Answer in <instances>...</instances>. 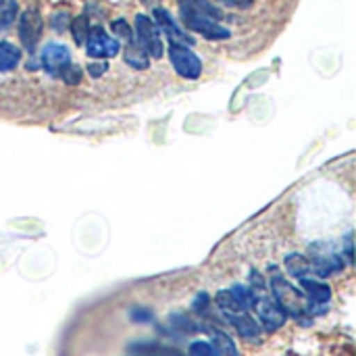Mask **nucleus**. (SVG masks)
Instances as JSON below:
<instances>
[{"mask_svg": "<svg viewBox=\"0 0 356 356\" xmlns=\"http://www.w3.org/2000/svg\"><path fill=\"white\" fill-rule=\"evenodd\" d=\"M81 77H83V71H81V67L75 65V63H69V65L60 71V75H58V79H63L67 86H79V83H81Z\"/></svg>", "mask_w": 356, "mask_h": 356, "instance_id": "4be33fe9", "label": "nucleus"}, {"mask_svg": "<svg viewBox=\"0 0 356 356\" xmlns=\"http://www.w3.org/2000/svg\"><path fill=\"white\" fill-rule=\"evenodd\" d=\"M123 58L125 63L136 69V71H146L150 67V56L146 54V50L136 42V38L131 42L125 44V50H123Z\"/></svg>", "mask_w": 356, "mask_h": 356, "instance_id": "ddd939ff", "label": "nucleus"}, {"mask_svg": "<svg viewBox=\"0 0 356 356\" xmlns=\"http://www.w3.org/2000/svg\"><path fill=\"white\" fill-rule=\"evenodd\" d=\"M42 29H44V21H42L40 10H35V8L23 10V15L19 19V40L27 52L35 50V46L42 38Z\"/></svg>", "mask_w": 356, "mask_h": 356, "instance_id": "0eeeda50", "label": "nucleus"}, {"mask_svg": "<svg viewBox=\"0 0 356 356\" xmlns=\"http://www.w3.org/2000/svg\"><path fill=\"white\" fill-rule=\"evenodd\" d=\"M209 334H211V340H213V346L221 353L223 356H240L238 353V346L236 342L221 330H215V327H207Z\"/></svg>", "mask_w": 356, "mask_h": 356, "instance_id": "dca6fc26", "label": "nucleus"}, {"mask_svg": "<svg viewBox=\"0 0 356 356\" xmlns=\"http://www.w3.org/2000/svg\"><path fill=\"white\" fill-rule=\"evenodd\" d=\"M252 292H254V290H252ZM263 292H265V290L254 292V307H252V309L257 311V317H259L263 330L269 332V334H273V332H277V330L286 323L288 315L282 311V307L275 302L273 296H267V294H263Z\"/></svg>", "mask_w": 356, "mask_h": 356, "instance_id": "39448f33", "label": "nucleus"}, {"mask_svg": "<svg viewBox=\"0 0 356 356\" xmlns=\"http://www.w3.org/2000/svg\"><path fill=\"white\" fill-rule=\"evenodd\" d=\"M225 6H236V8H248L252 4V0H219Z\"/></svg>", "mask_w": 356, "mask_h": 356, "instance_id": "c85d7f7f", "label": "nucleus"}, {"mask_svg": "<svg viewBox=\"0 0 356 356\" xmlns=\"http://www.w3.org/2000/svg\"><path fill=\"white\" fill-rule=\"evenodd\" d=\"M65 17H67V15H58V19L54 17V21H52V25H54V29H58V31H63V29L67 27V25L63 23V19H65Z\"/></svg>", "mask_w": 356, "mask_h": 356, "instance_id": "c756f323", "label": "nucleus"}, {"mask_svg": "<svg viewBox=\"0 0 356 356\" xmlns=\"http://www.w3.org/2000/svg\"><path fill=\"white\" fill-rule=\"evenodd\" d=\"M271 292L275 302L282 307V311L294 319H302L305 315H309V300L305 296V292H300L296 286H292L284 275H273L271 277Z\"/></svg>", "mask_w": 356, "mask_h": 356, "instance_id": "f257e3e1", "label": "nucleus"}, {"mask_svg": "<svg viewBox=\"0 0 356 356\" xmlns=\"http://www.w3.org/2000/svg\"><path fill=\"white\" fill-rule=\"evenodd\" d=\"M300 288L309 300V315L315 313H323L325 305L332 300V288L327 284H323L321 280H313V277H300Z\"/></svg>", "mask_w": 356, "mask_h": 356, "instance_id": "6e6552de", "label": "nucleus"}, {"mask_svg": "<svg viewBox=\"0 0 356 356\" xmlns=\"http://www.w3.org/2000/svg\"><path fill=\"white\" fill-rule=\"evenodd\" d=\"M152 311H148V309H134L131 311V321H136V323H150L152 321Z\"/></svg>", "mask_w": 356, "mask_h": 356, "instance_id": "cd10ccee", "label": "nucleus"}, {"mask_svg": "<svg viewBox=\"0 0 356 356\" xmlns=\"http://www.w3.org/2000/svg\"><path fill=\"white\" fill-rule=\"evenodd\" d=\"M71 63V52L65 44H58V42H50L44 46L42 54H40V65L42 69L52 75V77H58L60 71Z\"/></svg>", "mask_w": 356, "mask_h": 356, "instance_id": "9d476101", "label": "nucleus"}, {"mask_svg": "<svg viewBox=\"0 0 356 356\" xmlns=\"http://www.w3.org/2000/svg\"><path fill=\"white\" fill-rule=\"evenodd\" d=\"M209 302H211L209 294H207V292H202V294H198V296H196V300H194L192 309H194L196 313H200V315H207V311H209Z\"/></svg>", "mask_w": 356, "mask_h": 356, "instance_id": "bb28decb", "label": "nucleus"}, {"mask_svg": "<svg viewBox=\"0 0 356 356\" xmlns=\"http://www.w3.org/2000/svg\"><path fill=\"white\" fill-rule=\"evenodd\" d=\"M169 58H171V65L179 77L194 81L202 75V60L198 58V54L190 46L169 44Z\"/></svg>", "mask_w": 356, "mask_h": 356, "instance_id": "20e7f679", "label": "nucleus"}, {"mask_svg": "<svg viewBox=\"0 0 356 356\" xmlns=\"http://www.w3.org/2000/svg\"><path fill=\"white\" fill-rule=\"evenodd\" d=\"M134 38L146 50V54L150 58H161L165 54V46H163V40H161V31H159V27L154 25V21L148 15H138L136 17Z\"/></svg>", "mask_w": 356, "mask_h": 356, "instance_id": "7ed1b4c3", "label": "nucleus"}, {"mask_svg": "<svg viewBox=\"0 0 356 356\" xmlns=\"http://www.w3.org/2000/svg\"><path fill=\"white\" fill-rule=\"evenodd\" d=\"M69 27H71V35H73L75 44H77V46H83L86 40H88V33H90V29H92L88 17H86V15L75 17V19L69 23Z\"/></svg>", "mask_w": 356, "mask_h": 356, "instance_id": "a211bd4d", "label": "nucleus"}, {"mask_svg": "<svg viewBox=\"0 0 356 356\" xmlns=\"http://www.w3.org/2000/svg\"><path fill=\"white\" fill-rule=\"evenodd\" d=\"M190 356H223L211 342H204V340H196L190 344L188 348Z\"/></svg>", "mask_w": 356, "mask_h": 356, "instance_id": "393cba45", "label": "nucleus"}, {"mask_svg": "<svg viewBox=\"0 0 356 356\" xmlns=\"http://www.w3.org/2000/svg\"><path fill=\"white\" fill-rule=\"evenodd\" d=\"M136 356H144V355H136Z\"/></svg>", "mask_w": 356, "mask_h": 356, "instance_id": "7c9ffc66", "label": "nucleus"}, {"mask_svg": "<svg viewBox=\"0 0 356 356\" xmlns=\"http://www.w3.org/2000/svg\"><path fill=\"white\" fill-rule=\"evenodd\" d=\"M232 294H234V298L238 300V305L244 309V311H250L252 307H254V292L250 290V288H246V286H234L232 290H229Z\"/></svg>", "mask_w": 356, "mask_h": 356, "instance_id": "aec40b11", "label": "nucleus"}, {"mask_svg": "<svg viewBox=\"0 0 356 356\" xmlns=\"http://www.w3.org/2000/svg\"><path fill=\"white\" fill-rule=\"evenodd\" d=\"M83 46H86L88 56L98 58V60H108V58L117 56L121 50V42L117 38L108 35L102 27H92Z\"/></svg>", "mask_w": 356, "mask_h": 356, "instance_id": "423d86ee", "label": "nucleus"}, {"mask_svg": "<svg viewBox=\"0 0 356 356\" xmlns=\"http://www.w3.org/2000/svg\"><path fill=\"white\" fill-rule=\"evenodd\" d=\"M21 63V48L0 40V73H10Z\"/></svg>", "mask_w": 356, "mask_h": 356, "instance_id": "4468645a", "label": "nucleus"}, {"mask_svg": "<svg viewBox=\"0 0 356 356\" xmlns=\"http://www.w3.org/2000/svg\"><path fill=\"white\" fill-rule=\"evenodd\" d=\"M106 71H108V63H106V60H96V63H90V65H88V73H90V77H94V79L102 77Z\"/></svg>", "mask_w": 356, "mask_h": 356, "instance_id": "a878e982", "label": "nucleus"}, {"mask_svg": "<svg viewBox=\"0 0 356 356\" xmlns=\"http://www.w3.org/2000/svg\"><path fill=\"white\" fill-rule=\"evenodd\" d=\"M152 21H154V25L159 27V31H163V33L169 38L171 44H184V46H192V44H194V40L190 38V33H186V31L177 25V21L173 19V15H171L167 8L156 6V8L152 10Z\"/></svg>", "mask_w": 356, "mask_h": 356, "instance_id": "1a4fd4ad", "label": "nucleus"}, {"mask_svg": "<svg viewBox=\"0 0 356 356\" xmlns=\"http://www.w3.org/2000/svg\"><path fill=\"white\" fill-rule=\"evenodd\" d=\"M111 29H113V33L117 35V40H123L125 44L134 40V27H131L125 19H115V21L111 23Z\"/></svg>", "mask_w": 356, "mask_h": 356, "instance_id": "b1692460", "label": "nucleus"}, {"mask_svg": "<svg viewBox=\"0 0 356 356\" xmlns=\"http://www.w3.org/2000/svg\"><path fill=\"white\" fill-rule=\"evenodd\" d=\"M179 15H181L184 25L190 31H196V33L204 35L207 40H227L232 35V31L213 17H207L202 13H194V10H184V8H179Z\"/></svg>", "mask_w": 356, "mask_h": 356, "instance_id": "f03ea898", "label": "nucleus"}, {"mask_svg": "<svg viewBox=\"0 0 356 356\" xmlns=\"http://www.w3.org/2000/svg\"><path fill=\"white\" fill-rule=\"evenodd\" d=\"M169 323H171V327L173 330H177V332H181V334H194V332H198V325L190 319V317H186V315H171L169 317Z\"/></svg>", "mask_w": 356, "mask_h": 356, "instance_id": "5701e85b", "label": "nucleus"}, {"mask_svg": "<svg viewBox=\"0 0 356 356\" xmlns=\"http://www.w3.org/2000/svg\"><path fill=\"white\" fill-rule=\"evenodd\" d=\"M225 319L236 327V332L246 338V340H257L261 336V325L259 321L248 313V311H238V313H229L225 315Z\"/></svg>", "mask_w": 356, "mask_h": 356, "instance_id": "9b49d317", "label": "nucleus"}, {"mask_svg": "<svg viewBox=\"0 0 356 356\" xmlns=\"http://www.w3.org/2000/svg\"><path fill=\"white\" fill-rule=\"evenodd\" d=\"M177 4H179V8H184V10L202 13V15L213 17V19H217V21L223 19V10H221L217 4H213L211 0H177Z\"/></svg>", "mask_w": 356, "mask_h": 356, "instance_id": "2eb2a0df", "label": "nucleus"}, {"mask_svg": "<svg viewBox=\"0 0 356 356\" xmlns=\"http://www.w3.org/2000/svg\"><path fill=\"white\" fill-rule=\"evenodd\" d=\"M19 17L17 0H0V29H8Z\"/></svg>", "mask_w": 356, "mask_h": 356, "instance_id": "6ab92c4d", "label": "nucleus"}, {"mask_svg": "<svg viewBox=\"0 0 356 356\" xmlns=\"http://www.w3.org/2000/svg\"><path fill=\"white\" fill-rule=\"evenodd\" d=\"M217 307L223 311V315H229V313L244 311V309L238 305V300L234 298V294H232L229 290H221V292L217 294Z\"/></svg>", "mask_w": 356, "mask_h": 356, "instance_id": "412c9836", "label": "nucleus"}, {"mask_svg": "<svg viewBox=\"0 0 356 356\" xmlns=\"http://www.w3.org/2000/svg\"><path fill=\"white\" fill-rule=\"evenodd\" d=\"M286 269H288V273L290 275H294V277H305V275H309L313 269H311V261H307V257H302V254H298V252H294V254H288L286 257Z\"/></svg>", "mask_w": 356, "mask_h": 356, "instance_id": "f3484780", "label": "nucleus"}, {"mask_svg": "<svg viewBox=\"0 0 356 356\" xmlns=\"http://www.w3.org/2000/svg\"><path fill=\"white\" fill-rule=\"evenodd\" d=\"M342 267H344L342 254H338V252H313L311 269L319 277H327L332 273H338V271H342Z\"/></svg>", "mask_w": 356, "mask_h": 356, "instance_id": "f8f14e48", "label": "nucleus"}]
</instances>
